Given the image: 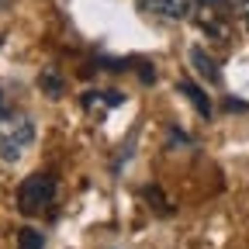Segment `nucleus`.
I'll list each match as a JSON object with an SVG mask.
<instances>
[{"mask_svg":"<svg viewBox=\"0 0 249 249\" xmlns=\"http://www.w3.org/2000/svg\"><path fill=\"white\" fill-rule=\"evenodd\" d=\"M42 90L52 93V97H59V93H62V80L55 73H42Z\"/></svg>","mask_w":249,"mask_h":249,"instance_id":"nucleus-8","label":"nucleus"},{"mask_svg":"<svg viewBox=\"0 0 249 249\" xmlns=\"http://www.w3.org/2000/svg\"><path fill=\"white\" fill-rule=\"evenodd\" d=\"M239 14H242V21H246V28H249V0H239Z\"/></svg>","mask_w":249,"mask_h":249,"instance_id":"nucleus-9","label":"nucleus"},{"mask_svg":"<svg viewBox=\"0 0 249 249\" xmlns=\"http://www.w3.org/2000/svg\"><path fill=\"white\" fill-rule=\"evenodd\" d=\"M7 4H11V0H0V11H4V7H7Z\"/></svg>","mask_w":249,"mask_h":249,"instance_id":"nucleus-10","label":"nucleus"},{"mask_svg":"<svg viewBox=\"0 0 249 249\" xmlns=\"http://www.w3.org/2000/svg\"><path fill=\"white\" fill-rule=\"evenodd\" d=\"M55 197V180L49 173H31L18 191V211L21 214H42Z\"/></svg>","mask_w":249,"mask_h":249,"instance_id":"nucleus-2","label":"nucleus"},{"mask_svg":"<svg viewBox=\"0 0 249 249\" xmlns=\"http://www.w3.org/2000/svg\"><path fill=\"white\" fill-rule=\"evenodd\" d=\"M35 139V121L28 114H7L0 118V160L4 163H18L24 149Z\"/></svg>","mask_w":249,"mask_h":249,"instance_id":"nucleus-1","label":"nucleus"},{"mask_svg":"<svg viewBox=\"0 0 249 249\" xmlns=\"http://www.w3.org/2000/svg\"><path fill=\"white\" fill-rule=\"evenodd\" d=\"M42 232L38 229H21L18 232V249H42Z\"/></svg>","mask_w":249,"mask_h":249,"instance_id":"nucleus-7","label":"nucleus"},{"mask_svg":"<svg viewBox=\"0 0 249 249\" xmlns=\"http://www.w3.org/2000/svg\"><path fill=\"white\" fill-rule=\"evenodd\" d=\"M180 93H187V97H191V104L201 111V118H211V104H208V97H204L201 87H194V83H180Z\"/></svg>","mask_w":249,"mask_h":249,"instance_id":"nucleus-5","label":"nucleus"},{"mask_svg":"<svg viewBox=\"0 0 249 249\" xmlns=\"http://www.w3.org/2000/svg\"><path fill=\"white\" fill-rule=\"evenodd\" d=\"M139 11L160 21H187L197 14V0H139Z\"/></svg>","mask_w":249,"mask_h":249,"instance_id":"nucleus-3","label":"nucleus"},{"mask_svg":"<svg viewBox=\"0 0 249 249\" xmlns=\"http://www.w3.org/2000/svg\"><path fill=\"white\" fill-rule=\"evenodd\" d=\"M191 66H194L208 83H218V80H222V73H218V62H214L204 49H191Z\"/></svg>","mask_w":249,"mask_h":249,"instance_id":"nucleus-4","label":"nucleus"},{"mask_svg":"<svg viewBox=\"0 0 249 249\" xmlns=\"http://www.w3.org/2000/svg\"><path fill=\"white\" fill-rule=\"evenodd\" d=\"M124 97H121V93L114 90V93H87V97H83V107H97V104H104V107H118Z\"/></svg>","mask_w":249,"mask_h":249,"instance_id":"nucleus-6","label":"nucleus"}]
</instances>
